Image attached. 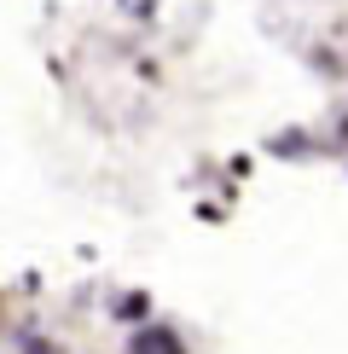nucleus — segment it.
Masks as SVG:
<instances>
[{"label":"nucleus","instance_id":"f257e3e1","mask_svg":"<svg viewBox=\"0 0 348 354\" xmlns=\"http://www.w3.org/2000/svg\"><path fill=\"white\" fill-rule=\"evenodd\" d=\"M134 354H180V343L168 331H145V337H134Z\"/></svg>","mask_w":348,"mask_h":354}]
</instances>
